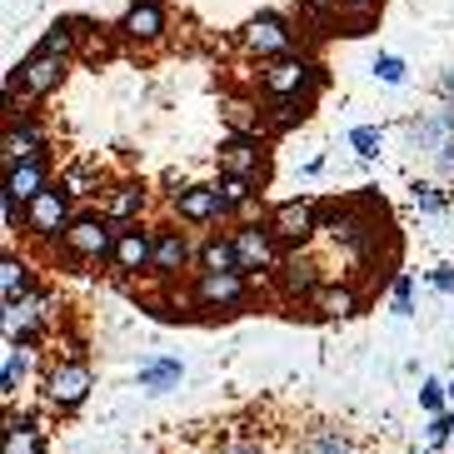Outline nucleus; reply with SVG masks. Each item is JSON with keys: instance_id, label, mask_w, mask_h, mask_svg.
<instances>
[{"instance_id": "nucleus-25", "label": "nucleus", "mask_w": 454, "mask_h": 454, "mask_svg": "<svg viewBox=\"0 0 454 454\" xmlns=\"http://www.w3.org/2000/svg\"><path fill=\"white\" fill-rule=\"evenodd\" d=\"M5 454H41V429H35V414H20L5 425Z\"/></svg>"}, {"instance_id": "nucleus-21", "label": "nucleus", "mask_w": 454, "mask_h": 454, "mask_svg": "<svg viewBox=\"0 0 454 454\" xmlns=\"http://www.w3.org/2000/svg\"><path fill=\"white\" fill-rule=\"evenodd\" d=\"M0 294H5V305H20V300L35 294V275H30L26 260H15V254L0 260Z\"/></svg>"}, {"instance_id": "nucleus-39", "label": "nucleus", "mask_w": 454, "mask_h": 454, "mask_svg": "<svg viewBox=\"0 0 454 454\" xmlns=\"http://www.w3.org/2000/svg\"><path fill=\"white\" fill-rule=\"evenodd\" d=\"M444 419H450V434H454V410H450V414H444Z\"/></svg>"}, {"instance_id": "nucleus-6", "label": "nucleus", "mask_w": 454, "mask_h": 454, "mask_svg": "<svg viewBox=\"0 0 454 454\" xmlns=\"http://www.w3.org/2000/svg\"><path fill=\"white\" fill-rule=\"evenodd\" d=\"M315 85H320V75H315V66L300 60V55L270 60V70H265V95L270 100H294V95H309Z\"/></svg>"}, {"instance_id": "nucleus-35", "label": "nucleus", "mask_w": 454, "mask_h": 454, "mask_svg": "<svg viewBox=\"0 0 454 454\" xmlns=\"http://www.w3.org/2000/svg\"><path fill=\"white\" fill-rule=\"evenodd\" d=\"M429 160H434V170H440V175H454V140H444Z\"/></svg>"}, {"instance_id": "nucleus-30", "label": "nucleus", "mask_w": 454, "mask_h": 454, "mask_svg": "<svg viewBox=\"0 0 454 454\" xmlns=\"http://www.w3.org/2000/svg\"><path fill=\"white\" fill-rule=\"evenodd\" d=\"M444 205H450V195L440 185H414V210L419 215H444Z\"/></svg>"}, {"instance_id": "nucleus-5", "label": "nucleus", "mask_w": 454, "mask_h": 454, "mask_svg": "<svg viewBox=\"0 0 454 454\" xmlns=\"http://www.w3.org/2000/svg\"><path fill=\"white\" fill-rule=\"evenodd\" d=\"M320 230L334 245H345V250H355V254H370L374 235H380V225L370 220V210H330L320 220Z\"/></svg>"}, {"instance_id": "nucleus-1", "label": "nucleus", "mask_w": 454, "mask_h": 454, "mask_svg": "<svg viewBox=\"0 0 454 454\" xmlns=\"http://www.w3.org/2000/svg\"><path fill=\"white\" fill-rule=\"evenodd\" d=\"M66 250L75 260H110L115 254V240H121V225L110 215H75V225L60 235Z\"/></svg>"}, {"instance_id": "nucleus-19", "label": "nucleus", "mask_w": 454, "mask_h": 454, "mask_svg": "<svg viewBox=\"0 0 454 454\" xmlns=\"http://www.w3.org/2000/svg\"><path fill=\"white\" fill-rule=\"evenodd\" d=\"M121 30L130 35V41H160V35H165V11H160V0H135L130 11H125Z\"/></svg>"}, {"instance_id": "nucleus-15", "label": "nucleus", "mask_w": 454, "mask_h": 454, "mask_svg": "<svg viewBox=\"0 0 454 454\" xmlns=\"http://www.w3.org/2000/svg\"><path fill=\"white\" fill-rule=\"evenodd\" d=\"M41 150H45V125L41 121H20V125H11L5 130V170H15V165H26V160H41Z\"/></svg>"}, {"instance_id": "nucleus-23", "label": "nucleus", "mask_w": 454, "mask_h": 454, "mask_svg": "<svg viewBox=\"0 0 454 454\" xmlns=\"http://www.w3.org/2000/svg\"><path fill=\"white\" fill-rule=\"evenodd\" d=\"M200 270H205V275H220V270H240L235 240H230V235H210V240L200 245Z\"/></svg>"}, {"instance_id": "nucleus-33", "label": "nucleus", "mask_w": 454, "mask_h": 454, "mask_svg": "<svg viewBox=\"0 0 454 454\" xmlns=\"http://www.w3.org/2000/svg\"><path fill=\"white\" fill-rule=\"evenodd\" d=\"M444 395H450V385H440V380H425V389H419V404L429 410V419H440V414H444Z\"/></svg>"}, {"instance_id": "nucleus-2", "label": "nucleus", "mask_w": 454, "mask_h": 454, "mask_svg": "<svg viewBox=\"0 0 454 454\" xmlns=\"http://www.w3.org/2000/svg\"><path fill=\"white\" fill-rule=\"evenodd\" d=\"M230 240H235V254H240V275H265V270L285 265L280 240H275L270 225H240Z\"/></svg>"}, {"instance_id": "nucleus-16", "label": "nucleus", "mask_w": 454, "mask_h": 454, "mask_svg": "<svg viewBox=\"0 0 454 454\" xmlns=\"http://www.w3.org/2000/svg\"><path fill=\"white\" fill-rule=\"evenodd\" d=\"M175 215H180L185 225H210V220H225L215 185H185V190H175Z\"/></svg>"}, {"instance_id": "nucleus-36", "label": "nucleus", "mask_w": 454, "mask_h": 454, "mask_svg": "<svg viewBox=\"0 0 454 454\" xmlns=\"http://www.w3.org/2000/svg\"><path fill=\"white\" fill-rule=\"evenodd\" d=\"M429 285H434L440 294H454V265H440L434 275H429Z\"/></svg>"}, {"instance_id": "nucleus-11", "label": "nucleus", "mask_w": 454, "mask_h": 454, "mask_svg": "<svg viewBox=\"0 0 454 454\" xmlns=\"http://www.w3.org/2000/svg\"><path fill=\"white\" fill-rule=\"evenodd\" d=\"M245 294H250V280H245L240 270H220V275H205L195 280V300L210 309H230V305H245Z\"/></svg>"}, {"instance_id": "nucleus-13", "label": "nucleus", "mask_w": 454, "mask_h": 454, "mask_svg": "<svg viewBox=\"0 0 454 454\" xmlns=\"http://www.w3.org/2000/svg\"><path fill=\"white\" fill-rule=\"evenodd\" d=\"M110 260H115L121 275H140V270H150V265H155V235H150L145 225H125Z\"/></svg>"}, {"instance_id": "nucleus-3", "label": "nucleus", "mask_w": 454, "mask_h": 454, "mask_svg": "<svg viewBox=\"0 0 454 454\" xmlns=\"http://www.w3.org/2000/svg\"><path fill=\"white\" fill-rule=\"evenodd\" d=\"M85 395H90V364L85 360H55L51 374H45V404L51 410H75V404H85Z\"/></svg>"}, {"instance_id": "nucleus-7", "label": "nucleus", "mask_w": 454, "mask_h": 454, "mask_svg": "<svg viewBox=\"0 0 454 454\" xmlns=\"http://www.w3.org/2000/svg\"><path fill=\"white\" fill-rule=\"evenodd\" d=\"M270 230H275V240L280 245H309L315 235H320V215H315V205L309 200H285L275 205V215H270Z\"/></svg>"}, {"instance_id": "nucleus-10", "label": "nucleus", "mask_w": 454, "mask_h": 454, "mask_svg": "<svg viewBox=\"0 0 454 454\" xmlns=\"http://www.w3.org/2000/svg\"><path fill=\"white\" fill-rule=\"evenodd\" d=\"M294 45L290 26H285L280 15H254L250 26H245V51L250 55H270V60H285Z\"/></svg>"}, {"instance_id": "nucleus-38", "label": "nucleus", "mask_w": 454, "mask_h": 454, "mask_svg": "<svg viewBox=\"0 0 454 454\" xmlns=\"http://www.w3.org/2000/svg\"><path fill=\"white\" fill-rule=\"evenodd\" d=\"M334 5H340V11H370L374 0H334Z\"/></svg>"}, {"instance_id": "nucleus-17", "label": "nucleus", "mask_w": 454, "mask_h": 454, "mask_svg": "<svg viewBox=\"0 0 454 454\" xmlns=\"http://www.w3.org/2000/svg\"><path fill=\"white\" fill-rule=\"evenodd\" d=\"M280 285H285V294H294V300H315V294L325 290V275H320V265L315 260H305V254H290L280 270Z\"/></svg>"}, {"instance_id": "nucleus-37", "label": "nucleus", "mask_w": 454, "mask_h": 454, "mask_svg": "<svg viewBox=\"0 0 454 454\" xmlns=\"http://www.w3.org/2000/svg\"><path fill=\"white\" fill-rule=\"evenodd\" d=\"M440 100H444V106H454V66L440 75Z\"/></svg>"}, {"instance_id": "nucleus-14", "label": "nucleus", "mask_w": 454, "mask_h": 454, "mask_svg": "<svg viewBox=\"0 0 454 454\" xmlns=\"http://www.w3.org/2000/svg\"><path fill=\"white\" fill-rule=\"evenodd\" d=\"M190 260H200V250L190 245V235L185 230H160L155 235V275H165V280H175L180 270H190Z\"/></svg>"}, {"instance_id": "nucleus-29", "label": "nucleus", "mask_w": 454, "mask_h": 454, "mask_svg": "<svg viewBox=\"0 0 454 454\" xmlns=\"http://www.w3.org/2000/svg\"><path fill=\"white\" fill-rule=\"evenodd\" d=\"M349 145H355V155L374 160V155L385 150V130H380V125H355V130H349Z\"/></svg>"}, {"instance_id": "nucleus-24", "label": "nucleus", "mask_w": 454, "mask_h": 454, "mask_svg": "<svg viewBox=\"0 0 454 454\" xmlns=\"http://www.w3.org/2000/svg\"><path fill=\"white\" fill-rule=\"evenodd\" d=\"M315 309H320L325 320H349V315L360 309V300H355L349 285H325V290L315 294Z\"/></svg>"}, {"instance_id": "nucleus-18", "label": "nucleus", "mask_w": 454, "mask_h": 454, "mask_svg": "<svg viewBox=\"0 0 454 454\" xmlns=\"http://www.w3.org/2000/svg\"><path fill=\"white\" fill-rule=\"evenodd\" d=\"M45 190H51V180H45L41 160H26V165H15V170H5V200L30 205L35 195H45Z\"/></svg>"}, {"instance_id": "nucleus-32", "label": "nucleus", "mask_w": 454, "mask_h": 454, "mask_svg": "<svg viewBox=\"0 0 454 454\" xmlns=\"http://www.w3.org/2000/svg\"><path fill=\"white\" fill-rule=\"evenodd\" d=\"M215 454H265V444L254 440V434H240V429H230L225 440L215 444Z\"/></svg>"}, {"instance_id": "nucleus-28", "label": "nucleus", "mask_w": 454, "mask_h": 454, "mask_svg": "<svg viewBox=\"0 0 454 454\" xmlns=\"http://www.w3.org/2000/svg\"><path fill=\"white\" fill-rule=\"evenodd\" d=\"M81 30H85L81 20H55V26L41 35V45H35V51L55 55V60H66V55L75 51V35H81Z\"/></svg>"}, {"instance_id": "nucleus-41", "label": "nucleus", "mask_w": 454, "mask_h": 454, "mask_svg": "<svg viewBox=\"0 0 454 454\" xmlns=\"http://www.w3.org/2000/svg\"><path fill=\"white\" fill-rule=\"evenodd\" d=\"M425 454H434V450H425Z\"/></svg>"}, {"instance_id": "nucleus-8", "label": "nucleus", "mask_w": 454, "mask_h": 454, "mask_svg": "<svg viewBox=\"0 0 454 454\" xmlns=\"http://www.w3.org/2000/svg\"><path fill=\"white\" fill-rule=\"evenodd\" d=\"M15 85H20V95H26V100H41V95H51L55 85H60V60H55V55H45V51H30L26 60L11 70L5 90H15Z\"/></svg>"}, {"instance_id": "nucleus-40", "label": "nucleus", "mask_w": 454, "mask_h": 454, "mask_svg": "<svg viewBox=\"0 0 454 454\" xmlns=\"http://www.w3.org/2000/svg\"><path fill=\"white\" fill-rule=\"evenodd\" d=\"M450 400H454V385H450Z\"/></svg>"}, {"instance_id": "nucleus-26", "label": "nucleus", "mask_w": 454, "mask_h": 454, "mask_svg": "<svg viewBox=\"0 0 454 454\" xmlns=\"http://www.w3.org/2000/svg\"><path fill=\"white\" fill-rule=\"evenodd\" d=\"M215 195H220V210H225V215H240V210H250V205H254V180H240V175H220Z\"/></svg>"}, {"instance_id": "nucleus-20", "label": "nucleus", "mask_w": 454, "mask_h": 454, "mask_svg": "<svg viewBox=\"0 0 454 454\" xmlns=\"http://www.w3.org/2000/svg\"><path fill=\"white\" fill-rule=\"evenodd\" d=\"M180 380H185V364L175 360V355H150V360H140V389L145 395H165Z\"/></svg>"}, {"instance_id": "nucleus-31", "label": "nucleus", "mask_w": 454, "mask_h": 454, "mask_svg": "<svg viewBox=\"0 0 454 454\" xmlns=\"http://www.w3.org/2000/svg\"><path fill=\"white\" fill-rule=\"evenodd\" d=\"M389 294H395V320H410V315H414V280H410V275H395Z\"/></svg>"}, {"instance_id": "nucleus-4", "label": "nucleus", "mask_w": 454, "mask_h": 454, "mask_svg": "<svg viewBox=\"0 0 454 454\" xmlns=\"http://www.w3.org/2000/svg\"><path fill=\"white\" fill-rule=\"evenodd\" d=\"M70 195L66 185H51L45 195H35V200L26 205V230L30 235H41V240H51V235H66L70 225H75V215H70Z\"/></svg>"}, {"instance_id": "nucleus-27", "label": "nucleus", "mask_w": 454, "mask_h": 454, "mask_svg": "<svg viewBox=\"0 0 454 454\" xmlns=\"http://www.w3.org/2000/svg\"><path fill=\"white\" fill-rule=\"evenodd\" d=\"M26 374H30V355L20 345L5 349V364H0V395L5 400H15L20 395V385H26Z\"/></svg>"}, {"instance_id": "nucleus-22", "label": "nucleus", "mask_w": 454, "mask_h": 454, "mask_svg": "<svg viewBox=\"0 0 454 454\" xmlns=\"http://www.w3.org/2000/svg\"><path fill=\"white\" fill-rule=\"evenodd\" d=\"M145 210V190L140 185H121V190H110V200H106V215L115 220V225H135V215Z\"/></svg>"}, {"instance_id": "nucleus-34", "label": "nucleus", "mask_w": 454, "mask_h": 454, "mask_svg": "<svg viewBox=\"0 0 454 454\" xmlns=\"http://www.w3.org/2000/svg\"><path fill=\"white\" fill-rule=\"evenodd\" d=\"M374 75L385 85H404V60L400 55H380V60H374Z\"/></svg>"}, {"instance_id": "nucleus-9", "label": "nucleus", "mask_w": 454, "mask_h": 454, "mask_svg": "<svg viewBox=\"0 0 454 454\" xmlns=\"http://www.w3.org/2000/svg\"><path fill=\"white\" fill-rule=\"evenodd\" d=\"M215 165H220V175L260 180V170H265V150H260V135H230L225 145L215 150Z\"/></svg>"}, {"instance_id": "nucleus-12", "label": "nucleus", "mask_w": 454, "mask_h": 454, "mask_svg": "<svg viewBox=\"0 0 454 454\" xmlns=\"http://www.w3.org/2000/svg\"><path fill=\"white\" fill-rule=\"evenodd\" d=\"M294 444H300V454H364L360 450V434L349 425H309L305 434H294Z\"/></svg>"}]
</instances>
